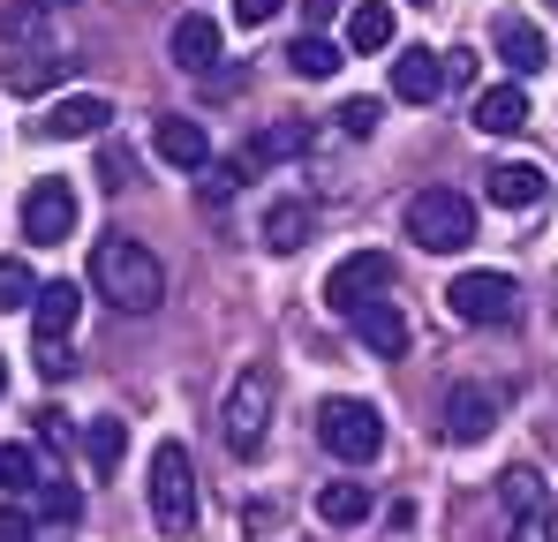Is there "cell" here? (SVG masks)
<instances>
[{"label":"cell","instance_id":"obj_1","mask_svg":"<svg viewBox=\"0 0 558 542\" xmlns=\"http://www.w3.org/2000/svg\"><path fill=\"white\" fill-rule=\"evenodd\" d=\"M92 286H98V301H113V309L144 317V309H159V294H167V271H159V257H151L144 242H129V234H106V242L92 249Z\"/></svg>","mask_w":558,"mask_h":542},{"label":"cell","instance_id":"obj_2","mask_svg":"<svg viewBox=\"0 0 558 542\" xmlns=\"http://www.w3.org/2000/svg\"><path fill=\"white\" fill-rule=\"evenodd\" d=\"M408 242L430 249V257H461L475 242V204L461 188H415L408 196Z\"/></svg>","mask_w":558,"mask_h":542},{"label":"cell","instance_id":"obj_3","mask_svg":"<svg viewBox=\"0 0 558 542\" xmlns=\"http://www.w3.org/2000/svg\"><path fill=\"white\" fill-rule=\"evenodd\" d=\"M219 438L234 459H257L265 438H272V369H242L234 377V392H227V407H219Z\"/></svg>","mask_w":558,"mask_h":542},{"label":"cell","instance_id":"obj_4","mask_svg":"<svg viewBox=\"0 0 558 542\" xmlns=\"http://www.w3.org/2000/svg\"><path fill=\"white\" fill-rule=\"evenodd\" d=\"M317 445L332 452V459H348V467H363L385 452V415H377L371 399H325L317 407Z\"/></svg>","mask_w":558,"mask_h":542},{"label":"cell","instance_id":"obj_5","mask_svg":"<svg viewBox=\"0 0 558 542\" xmlns=\"http://www.w3.org/2000/svg\"><path fill=\"white\" fill-rule=\"evenodd\" d=\"M151 520H159L167 535H189V528H196V467H189L182 445L151 452Z\"/></svg>","mask_w":558,"mask_h":542},{"label":"cell","instance_id":"obj_6","mask_svg":"<svg viewBox=\"0 0 558 542\" xmlns=\"http://www.w3.org/2000/svg\"><path fill=\"white\" fill-rule=\"evenodd\" d=\"M385 286H392L385 249H355V257H340V264L325 271V309H332V317H355V309L385 301Z\"/></svg>","mask_w":558,"mask_h":542},{"label":"cell","instance_id":"obj_7","mask_svg":"<svg viewBox=\"0 0 558 542\" xmlns=\"http://www.w3.org/2000/svg\"><path fill=\"white\" fill-rule=\"evenodd\" d=\"M446 301H453L461 324H513V317H521V286H513L506 271H461V279L446 286Z\"/></svg>","mask_w":558,"mask_h":542},{"label":"cell","instance_id":"obj_8","mask_svg":"<svg viewBox=\"0 0 558 542\" xmlns=\"http://www.w3.org/2000/svg\"><path fill=\"white\" fill-rule=\"evenodd\" d=\"M76 226V188L53 174V181H31L23 188V242H69Z\"/></svg>","mask_w":558,"mask_h":542},{"label":"cell","instance_id":"obj_9","mask_svg":"<svg viewBox=\"0 0 558 542\" xmlns=\"http://www.w3.org/2000/svg\"><path fill=\"white\" fill-rule=\"evenodd\" d=\"M69 69H76V53H69V46H15V53L0 61V84L15 90V98H38L46 84H61Z\"/></svg>","mask_w":558,"mask_h":542},{"label":"cell","instance_id":"obj_10","mask_svg":"<svg viewBox=\"0 0 558 542\" xmlns=\"http://www.w3.org/2000/svg\"><path fill=\"white\" fill-rule=\"evenodd\" d=\"M438 422H446V438H453V445H483V438L498 430V392H490V384H453Z\"/></svg>","mask_w":558,"mask_h":542},{"label":"cell","instance_id":"obj_11","mask_svg":"<svg viewBox=\"0 0 558 542\" xmlns=\"http://www.w3.org/2000/svg\"><path fill=\"white\" fill-rule=\"evenodd\" d=\"M151 151H159L167 167H182V174H204V167H211V136H204V121H189V113H159V121H151Z\"/></svg>","mask_w":558,"mask_h":542},{"label":"cell","instance_id":"obj_12","mask_svg":"<svg viewBox=\"0 0 558 542\" xmlns=\"http://www.w3.org/2000/svg\"><path fill=\"white\" fill-rule=\"evenodd\" d=\"M483 196H490L498 211H529V204L551 196V174H544L536 159H498V167L483 174Z\"/></svg>","mask_w":558,"mask_h":542},{"label":"cell","instance_id":"obj_13","mask_svg":"<svg viewBox=\"0 0 558 542\" xmlns=\"http://www.w3.org/2000/svg\"><path fill=\"white\" fill-rule=\"evenodd\" d=\"M490 46H498V61H506L513 76H536V69L551 61V38H544L529 15H498V23H490Z\"/></svg>","mask_w":558,"mask_h":542},{"label":"cell","instance_id":"obj_14","mask_svg":"<svg viewBox=\"0 0 558 542\" xmlns=\"http://www.w3.org/2000/svg\"><path fill=\"white\" fill-rule=\"evenodd\" d=\"M446 90V53H430V46H408L400 61H392V98H408V106H430Z\"/></svg>","mask_w":558,"mask_h":542},{"label":"cell","instance_id":"obj_15","mask_svg":"<svg viewBox=\"0 0 558 542\" xmlns=\"http://www.w3.org/2000/svg\"><path fill=\"white\" fill-rule=\"evenodd\" d=\"M483 136H521L529 128V90L521 84H490V90H475V113H468Z\"/></svg>","mask_w":558,"mask_h":542},{"label":"cell","instance_id":"obj_16","mask_svg":"<svg viewBox=\"0 0 558 542\" xmlns=\"http://www.w3.org/2000/svg\"><path fill=\"white\" fill-rule=\"evenodd\" d=\"M106 121H113V98L84 90V98H61V106L46 113V136H61V144H84V136H106Z\"/></svg>","mask_w":558,"mask_h":542},{"label":"cell","instance_id":"obj_17","mask_svg":"<svg viewBox=\"0 0 558 542\" xmlns=\"http://www.w3.org/2000/svg\"><path fill=\"white\" fill-rule=\"evenodd\" d=\"M348 324H355V340H363L377 361L408 355V317H400V301H371V309H355Z\"/></svg>","mask_w":558,"mask_h":542},{"label":"cell","instance_id":"obj_18","mask_svg":"<svg viewBox=\"0 0 558 542\" xmlns=\"http://www.w3.org/2000/svg\"><path fill=\"white\" fill-rule=\"evenodd\" d=\"M167 53H174V69L204 76V69L219 61V23H211V15H182V23L167 30Z\"/></svg>","mask_w":558,"mask_h":542},{"label":"cell","instance_id":"obj_19","mask_svg":"<svg viewBox=\"0 0 558 542\" xmlns=\"http://www.w3.org/2000/svg\"><path fill=\"white\" fill-rule=\"evenodd\" d=\"M76 309H84V286H69V279L38 286V301H31V324H38V340H69Z\"/></svg>","mask_w":558,"mask_h":542},{"label":"cell","instance_id":"obj_20","mask_svg":"<svg viewBox=\"0 0 558 542\" xmlns=\"http://www.w3.org/2000/svg\"><path fill=\"white\" fill-rule=\"evenodd\" d=\"M317 520L325 528H363L371 520V490L363 482H325L317 490Z\"/></svg>","mask_w":558,"mask_h":542},{"label":"cell","instance_id":"obj_21","mask_svg":"<svg viewBox=\"0 0 558 542\" xmlns=\"http://www.w3.org/2000/svg\"><path fill=\"white\" fill-rule=\"evenodd\" d=\"M392 30H400V23H392L385 0H355V8H348V46H355V53H385Z\"/></svg>","mask_w":558,"mask_h":542},{"label":"cell","instance_id":"obj_22","mask_svg":"<svg viewBox=\"0 0 558 542\" xmlns=\"http://www.w3.org/2000/svg\"><path fill=\"white\" fill-rule=\"evenodd\" d=\"M310 226H317V219H310V204H294V196H287V204L265 211V249H272V257H294V249L310 242Z\"/></svg>","mask_w":558,"mask_h":542},{"label":"cell","instance_id":"obj_23","mask_svg":"<svg viewBox=\"0 0 558 542\" xmlns=\"http://www.w3.org/2000/svg\"><path fill=\"white\" fill-rule=\"evenodd\" d=\"M84 445H92L98 475H113V467H121V452H129V422H121V415H92V422H84Z\"/></svg>","mask_w":558,"mask_h":542},{"label":"cell","instance_id":"obj_24","mask_svg":"<svg viewBox=\"0 0 558 542\" xmlns=\"http://www.w3.org/2000/svg\"><path fill=\"white\" fill-rule=\"evenodd\" d=\"M38 482H46V459H38V445H23V438H15V445H0V490L31 497Z\"/></svg>","mask_w":558,"mask_h":542},{"label":"cell","instance_id":"obj_25","mask_svg":"<svg viewBox=\"0 0 558 542\" xmlns=\"http://www.w3.org/2000/svg\"><path fill=\"white\" fill-rule=\"evenodd\" d=\"M287 69H294V76H302V84H325V76H332V69H340V46H332V38H317V30H310V38H294V46H287Z\"/></svg>","mask_w":558,"mask_h":542},{"label":"cell","instance_id":"obj_26","mask_svg":"<svg viewBox=\"0 0 558 542\" xmlns=\"http://www.w3.org/2000/svg\"><path fill=\"white\" fill-rule=\"evenodd\" d=\"M302 144H310V128H302V121H279V128H265V136L242 151V167H272V159H294Z\"/></svg>","mask_w":558,"mask_h":542},{"label":"cell","instance_id":"obj_27","mask_svg":"<svg viewBox=\"0 0 558 542\" xmlns=\"http://www.w3.org/2000/svg\"><path fill=\"white\" fill-rule=\"evenodd\" d=\"M38 271L23 264V257H0V309H23V301H38Z\"/></svg>","mask_w":558,"mask_h":542},{"label":"cell","instance_id":"obj_28","mask_svg":"<svg viewBox=\"0 0 558 542\" xmlns=\"http://www.w3.org/2000/svg\"><path fill=\"white\" fill-rule=\"evenodd\" d=\"M544 505H551L544 475H536V467H513V475H506V513H544Z\"/></svg>","mask_w":558,"mask_h":542},{"label":"cell","instance_id":"obj_29","mask_svg":"<svg viewBox=\"0 0 558 542\" xmlns=\"http://www.w3.org/2000/svg\"><path fill=\"white\" fill-rule=\"evenodd\" d=\"M31 497H38V513H46V520H76V513H84V497H76L69 482H53V475H46Z\"/></svg>","mask_w":558,"mask_h":542},{"label":"cell","instance_id":"obj_30","mask_svg":"<svg viewBox=\"0 0 558 542\" xmlns=\"http://www.w3.org/2000/svg\"><path fill=\"white\" fill-rule=\"evenodd\" d=\"M332 121H340V136H355V144H363V136H377V98H348Z\"/></svg>","mask_w":558,"mask_h":542},{"label":"cell","instance_id":"obj_31","mask_svg":"<svg viewBox=\"0 0 558 542\" xmlns=\"http://www.w3.org/2000/svg\"><path fill=\"white\" fill-rule=\"evenodd\" d=\"M242 174H250L242 159H227V167H204V181H196V188H204V204H227V196L242 188Z\"/></svg>","mask_w":558,"mask_h":542},{"label":"cell","instance_id":"obj_32","mask_svg":"<svg viewBox=\"0 0 558 542\" xmlns=\"http://www.w3.org/2000/svg\"><path fill=\"white\" fill-rule=\"evenodd\" d=\"M513 542H558L551 505H544V513H513Z\"/></svg>","mask_w":558,"mask_h":542},{"label":"cell","instance_id":"obj_33","mask_svg":"<svg viewBox=\"0 0 558 542\" xmlns=\"http://www.w3.org/2000/svg\"><path fill=\"white\" fill-rule=\"evenodd\" d=\"M31 535H38L31 505H0V542H31Z\"/></svg>","mask_w":558,"mask_h":542},{"label":"cell","instance_id":"obj_34","mask_svg":"<svg viewBox=\"0 0 558 542\" xmlns=\"http://www.w3.org/2000/svg\"><path fill=\"white\" fill-rule=\"evenodd\" d=\"M38 369H46V377H69V369H76L69 340H38Z\"/></svg>","mask_w":558,"mask_h":542},{"label":"cell","instance_id":"obj_35","mask_svg":"<svg viewBox=\"0 0 558 542\" xmlns=\"http://www.w3.org/2000/svg\"><path fill=\"white\" fill-rule=\"evenodd\" d=\"M279 15V0H234V23H242V30H257V23H272Z\"/></svg>","mask_w":558,"mask_h":542},{"label":"cell","instance_id":"obj_36","mask_svg":"<svg viewBox=\"0 0 558 542\" xmlns=\"http://www.w3.org/2000/svg\"><path fill=\"white\" fill-rule=\"evenodd\" d=\"M446 84H475V53H446Z\"/></svg>","mask_w":558,"mask_h":542},{"label":"cell","instance_id":"obj_37","mask_svg":"<svg viewBox=\"0 0 558 542\" xmlns=\"http://www.w3.org/2000/svg\"><path fill=\"white\" fill-rule=\"evenodd\" d=\"M38 438H46V445H61V438H69V415H53V407H46V415H38Z\"/></svg>","mask_w":558,"mask_h":542},{"label":"cell","instance_id":"obj_38","mask_svg":"<svg viewBox=\"0 0 558 542\" xmlns=\"http://www.w3.org/2000/svg\"><path fill=\"white\" fill-rule=\"evenodd\" d=\"M0 392H8V361H0Z\"/></svg>","mask_w":558,"mask_h":542},{"label":"cell","instance_id":"obj_39","mask_svg":"<svg viewBox=\"0 0 558 542\" xmlns=\"http://www.w3.org/2000/svg\"><path fill=\"white\" fill-rule=\"evenodd\" d=\"M551 8H558V0H551Z\"/></svg>","mask_w":558,"mask_h":542}]
</instances>
